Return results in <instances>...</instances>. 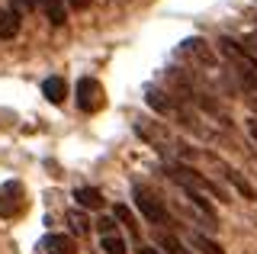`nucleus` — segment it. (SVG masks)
I'll return each mask as SVG.
<instances>
[{
  "label": "nucleus",
  "mask_w": 257,
  "mask_h": 254,
  "mask_svg": "<svg viewBox=\"0 0 257 254\" xmlns=\"http://www.w3.org/2000/svg\"><path fill=\"white\" fill-rule=\"evenodd\" d=\"M106 103V93H103V84L93 81V77H80L77 81V106L84 113H96Z\"/></svg>",
  "instance_id": "20e7f679"
},
{
  "label": "nucleus",
  "mask_w": 257,
  "mask_h": 254,
  "mask_svg": "<svg viewBox=\"0 0 257 254\" xmlns=\"http://www.w3.org/2000/svg\"><path fill=\"white\" fill-rule=\"evenodd\" d=\"M100 244H103V251H106V254H125V241L119 235H106Z\"/></svg>",
  "instance_id": "dca6fc26"
},
{
  "label": "nucleus",
  "mask_w": 257,
  "mask_h": 254,
  "mask_svg": "<svg viewBox=\"0 0 257 254\" xmlns=\"http://www.w3.org/2000/svg\"><path fill=\"white\" fill-rule=\"evenodd\" d=\"M74 200H77V206H84V209H100V206H103V193L93 190V187H77Z\"/></svg>",
  "instance_id": "1a4fd4ad"
},
{
  "label": "nucleus",
  "mask_w": 257,
  "mask_h": 254,
  "mask_svg": "<svg viewBox=\"0 0 257 254\" xmlns=\"http://www.w3.org/2000/svg\"><path fill=\"white\" fill-rule=\"evenodd\" d=\"M219 49H222V55L228 58V65H231V71H235V77L241 84L247 87L251 93H257V58L251 52H244L238 42H231V39H219Z\"/></svg>",
  "instance_id": "f257e3e1"
},
{
  "label": "nucleus",
  "mask_w": 257,
  "mask_h": 254,
  "mask_svg": "<svg viewBox=\"0 0 257 254\" xmlns=\"http://www.w3.org/2000/svg\"><path fill=\"white\" fill-rule=\"evenodd\" d=\"M164 171H167V177H174L183 190H193V193H203V196H206V193H212L215 200H225V193L212 184V180L203 177V174H196L193 168H187V164H167Z\"/></svg>",
  "instance_id": "f03ea898"
},
{
  "label": "nucleus",
  "mask_w": 257,
  "mask_h": 254,
  "mask_svg": "<svg viewBox=\"0 0 257 254\" xmlns=\"http://www.w3.org/2000/svg\"><path fill=\"white\" fill-rule=\"evenodd\" d=\"M71 7H74V10H87V7H90V0H68Z\"/></svg>",
  "instance_id": "6ab92c4d"
},
{
  "label": "nucleus",
  "mask_w": 257,
  "mask_h": 254,
  "mask_svg": "<svg viewBox=\"0 0 257 254\" xmlns=\"http://www.w3.org/2000/svg\"><path fill=\"white\" fill-rule=\"evenodd\" d=\"M20 36V17L13 10H0V39H16Z\"/></svg>",
  "instance_id": "9b49d317"
},
{
  "label": "nucleus",
  "mask_w": 257,
  "mask_h": 254,
  "mask_svg": "<svg viewBox=\"0 0 257 254\" xmlns=\"http://www.w3.org/2000/svg\"><path fill=\"white\" fill-rule=\"evenodd\" d=\"M68 225L74 228L77 235H84L87 228H90V222H87V216H84V212H80V209H71V212H68Z\"/></svg>",
  "instance_id": "4468645a"
},
{
  "label": "nucleus",
  "mask_w": 257,
  "mask_h": 254,
  "mask_svg": "<svg viewBox=\"0 0 257 254\" xmlns=\"http://www.w3.org/2000/svg\"><path fill=\"white\" fill-rule=\"evenodd\" d=\"M215 164H219V171H222V177H225V180H228V184H231V187H235V190H238V193H241V196H244V200H257V193H254V187H251V184H247V180H244V177H241V174H238L235 168H228V164H222V161H215Z\"/></svg>",
  "instance_id": "423d86ee"
},
{
  "label": "nucleus",
  "mask_w": 257,
  "mask_h": 254,
  "mask_svg": "<svg viewBox=\"0 0 257 254\" xmlns=\"http://www.w3.org/2000/svg\"><path fill=\"white\" fill-rule=\"evenodd\" d=\"M96 228H100V238H106L116 232V219H109V216H103L100 222H96Z\"/></svg>",
  "instance_id": "a211bd4d"
},
{
  "label": "nucleus",
  "mask_w": 257,
  "mask_h": 254,
  "mask_svg": "<svg viewBox=\"0 0 257 254\" xmlns=\"http://www.w3.org/2000/svg\"><path fill=\"white\" fill-rule=\"evenodd\" d=\"M23 187L20 184H4L0 187V216H16L23 209Z\"/></svg>",
  "instance_id": "39448f33"
},
{
  "label": "nucleus",
  "mask_w": 257,
  "mask_h": 254,
  "mask_svg": "<svg viewBox=\"0 0 257 254\" xmlns=\"http://www.w3.org/2000/svg\"><path fill=\"white\" fill-rule=\"evenodd\" d=\"M42 10L52 26H64L68 20V0H42Z\"/></svg>",
  "instance_id": "0eeeda50"
},
{
  "label": "nucleus",
  "mask_w": 257,
  "mask_h": 254,
  "mask_svg": "<svg viewBox=\"0 0 257 254\" xmlns=\"http://www.w3.org/2000/svg\"><path fill=\"white\" fill-rule=\"evenodd\" d=\"M161 248H164L167 254H190L187 248H183V241L174 238V235H161Z\"/></svg>",
  "instance_id": "2eb2a0df"
},
{
  "label": "nucleus",
  "mask_w": 257,
  "mask_h": 254,
  "mask_svg": "<svg viewBox=\"0 0 257 254\" xmlns=\"http://www.w3.org/2000/svg\"><path fill=\"white\" fill-rule=\"evenodd\" d=\"M190 241L199 248V254H225V251H222V244H215L212 238H206L203 232H193V235H190Z\"/></svg>",
  "instance_id": "f8f14e48"
},
{
  "label": "nucleus",
  "mask_w": 257,
  "mask_h": 254,
  "mask_svg": "<svg viewBox=\"0 0 257 254\" xmlns=\"http://www.w3.org/2000/svg\"><path fill=\"white\" fill-rule=\"evenodd\" d=\"M36 7H39V0H10V10L16 17H26V13H32Z\"/></svg>",
  "instance_id": "f3484780"
},
{
  "label": "nucleus",
  "mask_w": 257,
  "mask_h": 254,
  "mask_svg": "<svg viewBox=\"0 0 257 254\" xmlns=\"http://www.w3.org/2000/svg\"><path fill=\"white\" fill-rule=\"evenodd\" d=\"M247 129H251V139H254V145H257V119H251V122H247Z\"/></svg>",
  "instance_id": "aec40b11"
},
{
  "label": "nucleus",
  "mask_w": 257,
  "mask_h": 254,
  "mask_svg": "<svg viewBox=\"0 0 257 254\" xmlns=\"http://www.w3.org/2000/svg\"><path fill=\"white\" fill-rule=\"evenodd\" d=\"M42 93L48 103H61L64 97H68V84L61 81V77H48V81L42 84Z\"/></svg>",
  "instance_id": "9d476101"
},
{
  "label": "nucleus",
  "mask_w": 257,
  "mask_h": 254,
  "mask_svg": "<svg viewBox=\"0 0 257 254\" xmlns=\"http://www.w3.org/2000/svg\"><path fill=\"white\" fill-rule=\"evenodd\" d=\"M132 193H135V203H139V209H142V216L148 219V222H155V225H167V209H164V203H161V196L155 193L151 187H145V184H135L132 187Z\"/></svg>",
  "instance_id": "7ed1b4c3"
},
{
  "label": "nucleus",
  "mask_w": 257,
  "mask_h": 254,
  "mask_svg": "<svg viewBox=\"0 0 257 254\" xmlns=\"http://www.w3.org/2000/svg\"><path fill=\"white\" fill-rule=\"evenodd\" d=\"M112 219L122 222V225H128V232H132V235H139V225H135V216H132L128 206H116V209H112Z\"/></svg>",
  "instance_id": "ddd939ff"
},
{
  "label": "nucleus",
  "mask_w": 257,
  "mask_h": 254,
  "mask_svg": "<svg viewBox=\"0 0 257 254\" xmlns=\"http://www.w3.org/2000/svg\"><path fill=\"white\" fill-rule=\"evenodd\" d=\"M42 248L48 254H77V244L71 241L68 235H48L45 241H42Z\"/></svg>",
  "instance_id": "6e6552de"
},
{
  "label": "nucleus",
  "mask_w": 257,
  "mask_h": 254,
  "mask_svg": "<svg viewBox=\"0 0 257 254\" xmlns=\"http://www.w3.org/2000/svg\"><path fill=\"white\" fill-rule=\"evenodd\" d=\"M139 254H161V251H155V248H148V244H142V248H139Z\"/></svg>",
  "instance_id": "412c9836"
}]
</instances>
